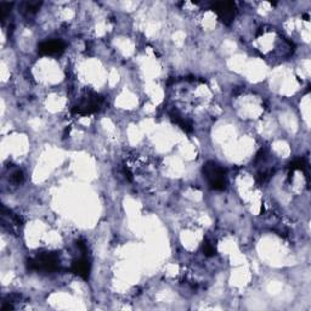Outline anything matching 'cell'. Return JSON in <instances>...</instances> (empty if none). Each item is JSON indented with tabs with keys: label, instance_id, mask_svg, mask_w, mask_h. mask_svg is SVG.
I'll list each match as a JSON object with an SVG mask.
<instances>
[{
	"label": "cell",
	"instance_id": "1",
	"mask_svg": "<svg viewBox=\"0 0 311 311\" xmlns=\"http://www.w3.org/2000/svg\"><path fill=\"white\" fill-rule=\"evenodd\" d=\"M28 267L34 271H43L51 274L60 269V258L56 253L43 252L37 257L28 260Z\"/></svg>",
	"mask_w": 311,
	"mask_h": 311
},
{
	"label": "cell",
	"instance_id": "2",
	"mask_svg": "<svg viewBox=\"0 0 311 311\" xmlns=\"http://www.w3.org/2000/svg\"><path fill=\"white\" fill-rule=\"evenodd\" d=\"M203 174L208 180V184L214 190H225L226 187V176L225 170L215 162H207L203 167Z\"/></svg>",
	"mask_w": 311,
	"mask_h": 311
},
{
	"label": "cell",
	"instance_id": "3",
	"mask_svg": "<svg viewBox=\"0 0 311 311\" xmlns=\"http://www.w3.org/2000/svg\"><path fill=\"white\" fill-rule=\"evenodd\" d=\"M103 103V97L102 96L97 95V94H92V95L87 96L84 100H82V102L78 103L77 106L72 108L73 115H79V116H87L90 113L97 112L101 108Z\"/></svg>",
	"mask_w": 311,
	"mask_h": 311
},
{
	"label": "cell",
	"instance_id": "4",
	"mask_svg": "<svg viewBox=\"0 0 311 311\" xmlns=\"http://www.w3.org/2000/svg\"><path fill=\"white\" fill-rule=\"evenodd\" d=\"M214 11L219 20L225 24H230L235 17V4L231 1H218L213 4Z\"/></svg>",
	"mask_w": 311,
	"mask_h": 311
},
{
	"label": "cell",
	"instance_id": "5",
	"mask_svg": "<svg viewBox=\"0 0 311 311\" xmlns=\"http://www.w3.org/2000/svg\"><path fill=\"white\" fill-rule=\"evenodd\" d=\"M66 49V45L60 39H50L40 43L38 51L44 56H54V55H61Z\"/></svg>",
	"mask_w": 311,
	"mask_h": 311
},
{
	"label": "cell",
	"instance_id": "6",
	"mask_svg": "<svg viewBox=\"0 0 311 311\" xmlns=\"http://www.w3.org/2000/svg\"><path fill=\"white\" fill-rule=\"evenodd\" d=\"M72 271L74 272L75 275L82 277V279L88 280L90 272V263L89 260H88V258L83 257L80 258V259L75 260L72 265Z\"/></svg>",
	"mask_w": 311,
	"mask_h": 311
},
{
	"label": "cell",
	"instance_id": "7",
	"mask_svg": "<svg viewBox=\"0 0 311 311\" xmlns=\"http://www.w3.org/2000/svg\"><path fill=\"white\" fill-rule=\"evenodd\" d=\"M170 117L171 120H173V122L176 123V124L180 126L183 130H185L186 133H192V131H193V125H192V123L190 122V120H185V118H184L183 116L179 115L178 112H171Z\"/></svg>",
	"mask_w": 311,
	"mask_h": 311
},
{
	"label": "cell",
	"instance_id": "8",
	"mask_svg": "<svg viewBox=\"0 0 311 311\" xmlns=\"http://www.w3.org/2000/svg\"><path fill=\"white\" fill-rule=\"evenodd\" d=\"M40 5H42V2L39 1H28V2H24V7L22 9L24 10V11L27 12V14H35V12L39 10Z\"/></svg>",
	"mask_w": 311,
	"mask_h": 311
},
{
	"label": "cell",
	"instance_id": "9",
	"mask_svg": "<svg viewBox=\"0 0 311 311\" xmlns=\"http://www.w3.org/2000/svg\"><path fill=\"white\" fill-rule=\"evenodd\" d=\"M305 166H307V163H305V159L304 158H298L289 164V168L292 169V170H297V169H304Z\"/></svg>",
	"mask_w": 311,
	"mask_h": 311
},
{
	"label": "cell",
	"instance_id": "10",
	"mask_svg": "<svg viewBox=\"0 0 311 311\" xmlns=\"http://www.w3.org/2000/svg\"><path fill=\"white\" fill-rule=\"evenodd\" d=\"M203 253H204V255H207V257H213V255L215 254V248H214V247L212 246L211 243H204L203 244Z\"/></svg>",
	"mask_w": 311,
	"mask_h": 311
},
{
	"label": "cell",
	"instance_id": "11",
	"mask_svg": "<svg viewBox=\"0 0 311 311\" xmlns=\"http://www.w3.org/2000/svg\"><path fill=\"white\" fill-rule=\"evenodd\" d=\"M11 180L14 181L15 184H20V183H22V180H24V175H22V173L20 170H17L16 173H14L12 174V178H11Z\"/></svg>",
	"mask_w": 311,
	"mask_h": 311
}]
</instances>
